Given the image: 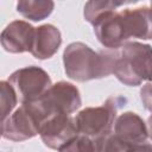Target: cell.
I'll return each mask as SVG.
<instances>
[{"instance_id": "1", "label": "cell", "mask_w": 152, "mask_h": 152, "mask_svg": "<svg viewBox=\"0 0 152 152\" xmlns=\"http://www.w3.org/2000/svg\"><path fill=\"white\" fill-rule=\"evenodd\" d=\"M118 56L119 49L95 52L84 43L75 42L63 52L64 70L69 78L77 82L107 77L113 74Z\"/></svg>"}, {"instance_id": "2", "label": "cell", "mask_w": 152, "mask_h": 152, "mask_svg": "<svg viewBox=\"0 0 152 152\" xmlns=\"http://www.w3.org/2000/svg\"><path fill=\"white\" fill-rule=\"evenodd\" d=\"M124 103L125 99L113 96L107 99L102 106L88 107L78 112L76 116H74L78 134L93 139L112 134V129L118 118V109L125 106Z\"/></svg>"}, {"instance_id": "3", "label": "cell", "mask_w": 152, "mask_h": 152, "mask_svg": "<svg viewBox=\"0 0 152 152\" xmlns=\"http://www.w3.org/2000/svg\"><path fill=\"white\" fill-rule=\"evenodd\" d=\"M152 56V48L148 44L128 42L119 49V56L113 74L124 84L137 87L145 81L146 66Z\"/></svg>"}, {"instance_id": "4", "label": "cell", "mask_w": 152, "mask_h": 152, "mask_svg": "<svg viewBox=\"0 0 152 152\" xmlns=\"http://www.w3.org/2000/svg\"><path fill=\"white\" fill-rule=\"evenodd\" d=\"M44 118L36 102L21 103L7 119L2 120L1 135L12 141H24L39 134Z\"/></svg>"}, {"instance_id": "5", "label": "cell", "mask_w": 152, "mask_h": 152, "mask_svg": "<svg viewBox=\"0 0 152 152\" xmlns=\"http://www.w3.org/2000/svg\"><path fill=\"white\" fill-rule=\"evenodd\" d=\"M42 110L45 121L59 114L70 115L75 113L82 104L78 89L69 82H58L36 101Z\"/></svg>"}, {"instance_id": "6", "label": "cell", "mask_w": 152, "mask_h": 152, "mask_svg": "<svg viewBox=\"0 0 152 152\" xmlns=\"http://www.w3.org/2000/svg\"><path fill=\"white\" fill-rule=\"evenodd\" d=\"M14 88L20 103L39 100L52 86L49 74L39 66H26L15 70L7 78Z\"/></svg>"}, {"instance_id": "7", "label": "cell", "mask_w": 152, "mask_h": 152, "mask_svg": "<svg viewBox=\"0 0 152 152\" xmlns=\"http://www.w3.org/2000/svg\"><path fill=\"white\" fill-rule=\"evenodd\" d=\"M39 135L45 146L58 151L68 141L78 135V132L71 115L59 114L50 118L42 125Z\"/></svg>"}, {"instance_id": "8", "label": "cell", "mask_w": 152, "mask_h": 152, "mask_svg": "<svg viewBox=\"0 0 152 152\" xmlns=\"http://www.w3.org/2000/svg\"><path fill=\"white\" fill-rule=\"evenodd\" d=\"M120 17L127 42L131 38L152 39V7L126 8L120 11Z\"/></svg>"}, {"instance_id": "9", "label": "cell", "mask_w": 152, "mask_h": 152, "mask_svg": "<svg viewBox=\"0 0 152 152\" xmlns=\"http://www.w3.org/2000/svg\"><path fill=\"white\" fill-rule=\"evenodd\" d=\"M36 27L24 20H14L1 32V45L11 53L31 52Z\"/></svg>"}, {"instance_id": "10", "label": "cell", "mask_w": 152, "mask_h": 152, "mask_svg": "<svg viewBox=\"0 0 152 152\" xmlns=\"http://www.w3.org/2000/svg\"><path fill=\"white\" fill-rule=\"evenodd\" d=\"M113 134L126 145H138L146 142L148 129L147 125L137 113L125 112L116 118Z\"/></svg>"}, {"instance_id": "11", "label": "cell", "mask_w": 152, "mask_h": 152, "mask_svg": "<svg viewBox=\"0 0 152 152\" xmlns=\"http://www.w3.org/2000/svg\"><path fill=\"white\" fill-rule=\"evenodd\" d=\"M61 44L62 36L59 30L51 24H45L36 27L31 53L37 59H48L57 52Z\"/></svg>"}, {"instance_id": "12", "label": "cell", "mask_w": 152, "mask_h": 152, "mask_svg": "<svg viewBox=\"0 0 152 152\" xmlns=\"http://www.w3.org/2000/svg\"><path fill=\"white\" fill-rule=\"evenodd\" d=\"M55 4L50 0H21L17 4V12L32 21L48 18L53 11Z\"/></svg>"}, {"instance_id": "13", "label": "cell", "mask_w": 152, "mask_h": 152, "mask_svg": "<svg viewBox=\"0 0 152 152\" xmlns=\"http://www.w3.org/2000/svg\"><path fill=\"white\" fill-rule=\"evenodd\" d=\"M134 4L132 1H88L84 5V19L89 24H94L103 14L116 11L118 7L124 5Z\"/></svg>"}, {"instance_id": "14", "label": "cell", "mask_w": 152, "mask_h": 152, "mask_svg": "<svg viewBox=\"0 0 152 152\" xmlns=\"http://www.w3.org/2000/svg\"><path fill=\"white\" fill-rule=\"evenodd\" d=\"M0 89H1V95H0L1 116H2V120H5L12 114V110L14 109L19 100L14 88L11 86L8 81H1Z\"/></svg>"}, {"instance_id": "15", "label": "cell", "mask_w": 152, "mask_h": 152, "mask_svg": "<svg viewBox=\"0 0 152 152\" xmlns=\"http://www.w3.org/2000/svg\"><path fill=\"white\" fill-rule=\"evenodd\" d=\"M95 151L94 152H127L129 145L120 141L113 133L94 139Z\"/></svg>"}, {"instance_id": "16", "label": "cell", "mask_w": 152, "mask_h": 152, "mask_svg": "<svg viewBox=\"0 0 152 152\" xmlns=\"http://www.w3.org/2000/svg\"><path fill=\"white\" fill-rule=\"evenodd\" d=\"M95 142L93 138L78 134L62 146L58 152H94Z\"/></svg>"}, {"instance_id": "17", "label": "cell", "mask_w": 152, "mask_h": 152, "mask_svg": "<svg viewBox=\"0 0 152 152\" xmlns=\"http://www.w3.org/2000/svg\"><path fill=\"white\" fill-rule=\"evenodd\" d=\"M140 97H141V101H142V104L144 107L152 112V83H146L141 90H140Z\"/></svg>"}, {"instance_id": "18", "label": "cell", "mask_w": 152, "mask_h": 152, "mask_svg": "<svg viewBox=\"0 0 152 152\" xmlns=\"http://www.w3.org/2000/svg\"><path fill=\"white\" fill-rule=\"evenodd\" d=\"M127 152H152V144L142 142L138 145H129Z\"/></svg>"}, {"instance_id": "19", "label": "cell", "mask_w": 152, "mask_h": 152, "mask_svg": "<svg viewBox=\"0 0 152 152\" xmlns=\"http://www.w3.org/2000/svg\"><path fill=\"white\" fill-rule=\"evenodd\" d=\"M147 129H148V137L152 139V115H150L147 119Z\"/></svg>"}, {"instance_id": "20", "label": "cell", "mask_w": 152, "mask_h": 152, "mask_svg": "<svg viewBox=\"0 0 152 152\" xmlns=\"http://www.w3.org/2000/svg\"><path fill=\"white\" fill-rule=\"evenodd\" d=\"M151 7H152V2H151Z\"/></svg>"}]
</instances>
